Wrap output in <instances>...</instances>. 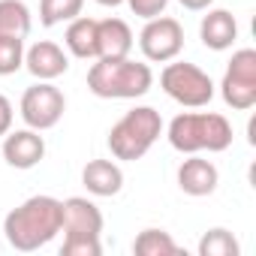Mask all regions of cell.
I'll use <instances>...</instances> for the list:
<instances>
[{"label":"cell","instance_id":"484cf974","mask_svg":"<svg viewBox=\"0 0 256 256\" xmlns=\"http://www.w3.org/2000/svg\"><path fill=\"white\" fill-rule=\"evenodd\" d=\"M96 4H100V6H120L124 0H96Z\"/></svg>","mask_w":256,"mask_h":256},{"label":"cell","instance_id":"7402d4cb","mask_svg":"<svg viewBox=\"0 0 256 256\" xmlns=\"http://www.w3.org/2000/svg\"><path fill=\"white\" fill-rule=\"evenodd\" d=\"M126 6L133 10V16H139V18H157V16H163L166 12V6H169V0H124Z\"/></svg>","mask_w":256,"mask_h":256},{"label":"cell","instance_id":"30bf717a","mask_svg":"<svg viewBox=\"0 0 256 256\" xmlns=\"http://www.w3.org/2000/svg\"><path fill=\"white\" fill-rule=\"evenodd\" d=\"M0 151H4L6 166L34 169V166H40L46 160V139L40 136V130H30V126H24V130H10L4 136Z\"/></svg>","mask_w":256,"mask_h":256},{"label":"cell","instance_id":"4fadbf2b","mask_svg":"<svg viewBox=\"0 0 256 256\" xmlns=\"http://www.w3.org/2000/svg\"><path fill=\"white\" fill-rule=\"evenodd\" d=\"M199 40L211 52H226L238 40V22L229 10H208L199 22Z\"/></svg>","mask_w":256,"mask_h":256},{"label":"cell","instance_id":"ac0fdd59","mask_svg":"<svg viewBox=\"0 0 256 256\" xmlns=\"http://www.w3.org/2000/svg\"><path fill=\"white\" fill-rule=\"evenodd\" d=\"M133 253L136 256H175L178 244L166 229H142L133 241Z\"/></svg>","mask_w":256,"mask_h":256},{"label":"cell","instance_id":"d4e9b609","mask_svg":"<svg viewBox=\"0 0 256 256\" xmlns=\"http://www.w3.org/2000/svg\"><path fill=\"white\" fill-rule=\"evenodd\" d=\"M178 4L184 6V10H190V12H202V10H208L214 0H178Z\"/></svg>","mask_w":256,"mask_h":256},{"label":"cell","instance_id":"5bb4252c","mask_svg":"<svg viewBox=\"0 0 256 256\" xmlns=\"http://www.w3.org/2000/svg\"><path fill=\"white\" fill-rule=\"evenodd\" d=\"M133 30L124 18H102L96 22V58H126L133 52Z\"/></svg>","mask_w":256,"mask_h":256},{"label":"cell","instance_id":"3957f363","mask_svg":"<svg viewBox=\"0 0 256 256\" xmlns=\"http://www.w3.org/2000/svg\"><path fill=\"white\" fill-rule=\"evenodd\" d=\"M154 72L148 64L126 58H96L88 70V90L100 100H139L151 90Z\"/></svg>","mask_w":256,"mask_h":256},{"label":"cell","instance_id":"6da1fadb","mask_svg":"<svg viewBox=\"0 0 256 256\" xmlns=\"http://www.w3.org/2000/svg\"><path fill=\"white\" fill-rule=\"evenodd\" d=\"M60 223H64L60 199L30 196L4 217V235H6L10 247H16L22 253H30V250L46 247L52 238H58Z\"/></svg>","mask_w":256,"mask_h":256},{"label":"cell","instance_id":"5b68a950","mask_svg":"<svg viewBox=\"0 0 256 256\" xmlns=\"http://www.w3.org/2000/svg\"><path fill=\"white\" fill-rule=\"evenodd\" d=\"M160 88L184 108H202L214 100V82L205 70L187 60H169L160 72Z\"/></svg>","mask_w":256,"mask_h":256},{"label":"cell","instance_id":"9a60e30c","mask_svg":"<svg viewBox=\"0 0 256 256\" xmlns=\"http://www.w3.org/2000/svg\"><path fill=\"white\" fill-rule=\"evenodd\" d=\"M82 184L90 196H118L124 190V172L114 160H90L82 169Z\"/></svg>","mask_w":256,"mask_h":256},{"label":"cell","instance_id":"8fae6325","mask_svg":"<svg viewBox=\"0 0 256 256\" xmlns=\"http://www.w3.org/2000/svg\"><path fill=\"white\" fill-rule=\"evenodd\" d=\"M24 70L36 82H54L70 70V54L52 40H40L30 48H24Z\"/></svg>","mask_w":256,"mask_h":256},{"label":"cell","instance_id":"7c38bea8","mask_svg":"<svg viewBox=\"0 0 256 256\" xmlns=\"http://www.w3.org/2000/svg\"><path fill=\"white\" fill-rule=\"evenodd\" d=\"M220 184V172L211 160L199 157V154H190V160H184L178 166V187L181 193L187 196H211Z\"/></svg>","mask_w":256,"mask_h":256},{"label":"cell","instance_id":"277c9868","mask_svg":"<svg viewBox=\"0 0 256 256\" xmlns=\"http://www.w3.org/2000/svg\"><path fill=\"white\" fill-rule=\"evenodd\" d=\"M163 136V118L154 106H136L108 130V151L114 160L136 163Z\"/></svg>","mask_w":256,"mask_h":256},{"label":"cell","instance_id":"52a82bcc","mask_svg":"<svg viewBox=\"0 0 256 256\" xmlns=\"http://www.w3.org/2000/svg\"><path fill=\"white\" fill-rule=\"evenodd\" d=\"M220 96L235 112L256 106V48H238L232 54L220 82Z\"/></svg>","mask_w":256,"mask_h":256},{"label":"cell","instance_id":"44dd1931","mask_svg":"<svg viewBox=\"0 0 256 256\" xmlns=\"http://www.w3.org/2000/svg\"><path fill=\"white\" fill-rule=\"evenodd\" d=\"M24 66V40L0 36V76H12Z\"/></svg>","mask_w":256,"mask_h":256},{"label":"cell","instance_id":"ba28073f","mask_svg":"<svg viewBox=\"0 0 256 256\" xmlns=\"http://www.w3.org/2000/svg\"><path fill=\"white\" fill-rule=\"evenodd\" d=\"M139 48L145 54V60L151 64H169L181 54L184 48V28L178 18L172 16H157L148 18L142 34H139Z\"/></svg>","mask_w":256,"mask_h":256},{"label":"cell","instance_id":"d6986e66","mask_svg":"<svg viewBox=\"0 0 256 256\" xmlns=\"http://www.w3.org/2000/svg\"><path fill=\"white\" fill-rule=\"evenodd\" d=\"M84 0H40V24L42 28H54L64 22H72L76 16H82Z\"/></svg>","mask_w":256,"mask_h":256},{"label":"cell","instance_id":"603a6c76","mask_svg":"<svg viewBox=\"0 0 256 256\" xmlns=\"http://www.w3.org/2000/svg\"><path fill=\"white\" fill-rule=\"evenodd\" d=\"M60 253L64 256H100L102 253V244L100 241H64L60 244Z\"/></svg>","mask_w":256,"mask_h":256},{"label":"cell","instance_id":"ffe728a7","mask_svg":"<svg viewBox=\"0 0 256 256\" xmlns=\"http://www.w3.org/2000/svg\"><path fill=\"white\" fill-rule=\"evenodd\" d=\"M238 253H241L238 238L229 229H223V226L208 229L199 238V256H238Z\"/></svg>","mask_w":256,"mask_h":256},{"label":"cell","instance_id":"e0dca14e","mask_svg":"<svg viewBox=\"0 0 256 256\" xmlns=\"http://www.w3.org/2000/svg\"><path fill=\"white\" fill-rule=\"evenodd\" d=\"M30 10L24 0H0V36H28L30 34Z\"/></svg>","mask_w":256,"mask_h":256},{"label":"cell","instance_id":"8992f818","mask_svg":"<svg viewBox=\"0 0 256 256\" xmlns=\"http://www.w3.org/2000/svg\"><path fill=\"white\" fill-rule=\"evenodd\" d=\"M66 112V96L64 90L54 84V82H36L30 84L24 94H22V102H18V114L22 120L30 126V130H52V126L60 124Z\"/></svg>","mask_w":256,"mask_h":256},{"label":"cell","instance_id":"2e32d148","mask_svg":"<svg viewBox=\"0 0 256 256\" xmlns=\"http://www.w3.org/2000/svg\"><path fill=\"white\" fill-rule=\"evenodd\" d=\"M64 46H66V52H70L72 58L96 60V18L76 16L72 22H66Z\"/></svg>","mask_w":256,"mask_h":256},{"label":"cell","instance_id":"cb8c5ba5","mask_svg":"<svg viewBox=\"0 0 256 256\" xmlns=\"http://www.w3.org/2000/svg\"><path fill=\"white\" fill-rule=\"evenodd\" d=\"M12 120H16V112H12V102L0 94V139H4L10 130H12Z\"/></svg>","mask_w":256,"mask_h":256},{"label":"cell","instance_id":"7a4b0ae2","mask_svg":"<svg viewBox=\"0 0 256 256\" xmlns=\"http://www.w3.org/2000/svg\"><path fill=\"white\" fill-rule=\"evenodd\" d=\"M166 139L178 154H220L232 145V124L220 112H181L169 120Z\"/></svg>","mask_w":256,"mask_h":256},{"label":"cell","instance_id":"9c48e42d","mask_svg":"<svg viewBox=\"0 0 256 256\" xmlns=\"http://www.w3.org/2000/svg\"><path fill=\"white\" fill-rule=\"evenodd\" d=\"M64 208V241H100L102 235V211L88 196H70L60 202Z\"/></svg>","mask_w":256,"mask_h":256}]
</instances>
